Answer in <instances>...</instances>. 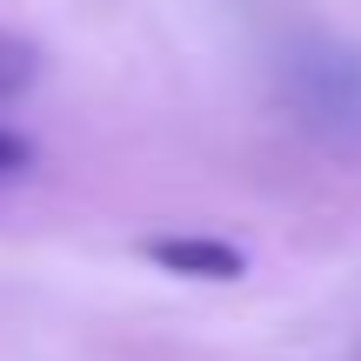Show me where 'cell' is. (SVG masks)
<instances>
[{
  "mask_svg": "<svg viewBox=\"0 0 361 361\" xmlns=\"http://www.w3.org/2000/svg\"><path fill=\"white\" fill-rule=\"evenodd\" d=\"M281 101L301 128L335 154H361V47L341 40H308L301 54H288Z\"/></svg>",
  "mask_w": 361,
  "mask_h": 361,
  "instance_id": "1",
  "label": "cell"
},
{
  "mask_svg": "<svg viewBox=\"0 0 361 361\" xmlns=\"http://www.w3.org/2000/svg\"><path fill=\"white\" fill-rule=\"evenodd\" d=\"M141 255L180 281H241L247 274V255L234 241H214V234H161V241H141Z\"/></svg>",
  "mask_w": 361,
  "mask_h": 361,
  "instance_id": "2",
  "label": "cell"
},
{
  "mask_svg": "<svg viewBox=\"0 0 361 361\" xmlns=\"http://www.w3.org/2000/svg\"><path fill=\"white\" fill-rule=\"evenodd\" d=\"M27 161H34V141L13 134V128H0V174H20Z\"/></svg>",
  "mask_w": 361,
  "mask_h": 361,
  "instance_id": "3",
  "label": "cell"
}]
</instances>
